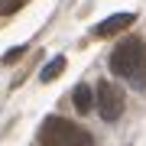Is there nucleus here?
I'll use <instances>...</instances> for the list:
<instances>
[{"mask_svg": "<svg viewBox=\"0 0 146 146\" xmlns=\"http://www.w3.org/2000/svg\"><path fill=\"white\" fill-rule=\"evenodd\" d=\"M110 72L117 78H127L136 91L146 88V49H143V42L136 36H127L110 52Z\"/></svg>", "mask_w": 146, "mask_h": 146, "instance_id": "f257e3e1", "label": "nucleus"}, {"mask_svg": "<svg viewBox=\"0 0 146 146\" xmlns=\"http://www.w3.org/2000/svg\"><path fill=\"white\" fill-rule=\"evenodd\" d=\"M39 143L42 146H94L91 133L81 130L78 123L65 117H46L39 127Z\"/></svg>", "mask_w": 146, "mask_h": 146, "instance_id": "f03ea898", "label": "nucleus"}, {"mask_svg": "<svg viewBox=\"0 0 146 146\" xmlns=\"http://www.w3.org/2000/svg\"><path fill=\"white\" fill-rule=\"evenodd\" d=\"M94 104H98V114L110 123V120H117L123 114V91L117 84H110V81H101L98 94H94Z\"/></svg>", "mask_w": 146, "mask_h": 146, "instance_id": "7ed1b4c3", "label": "nucleus"}, {"mask_svg": "<svg viewBox=\"0 0 146 146\" xmlns=\"http://www.w3.org/2000/svg\"><path fill=\"white\" fill-rule=\"evenodd\" d=\"M130 23H133V13H114V16H107V20H101L98 26H94V36H98V39H107V36H114V33L127 29Z\"/></svg>", "mask_w": 146, "mask_h": 146, "instance_id": "20e7f679", "label": "nucleus"}, {"mask_svg": "<svg viewBox=\"0 0 146 146\" xmlns=\"http://www.w3.org/2000/svg\"><path fill=\"white\" fill-rule=\"evenodd\" d=\"M72 98H75V110H78V114H88V110L94 107V91L88 88V84H78V88L72 91Z\"/></svg>", "mask_w": 146, "mask_h": 146, "instance_id": "39448f33", "label": "nucleus"}, {"mask_svg": "<svg viewBox=\"0 0 146 146\" xmlns=\"http://www.w3.org/2000/svg\"><path fill=\"white\" fill-rule=\"evenodd\" d=\"M62 72H65V55H55L52 62H49V65L39 72V81H46V84H49V81H55Z\"/></svg>", "mask_w": 146, "mask_h": 146, "instance_id": "423d86ee", "label": "nucleus"}, {"mask_svg": "<svg viewBox=\"0 0 146 146\" xmlns=\"http://www.w3.org/2000/svg\"><path fill=\"white\" fill-rule=\"evenodd\" d=\"M23 3H26V0H0V16H10V13H16Z\"/></svg>", "mask_w": 146, "mask_h": 146, "instance_id": "0eeeda50", "label": "nucleus"}, {"mask_svg": "<svg viewBox=\"0 0 146 146\" xmlns=\"http://www.w3.org/2000/svg\"><path fill=\"white\" fill-rule=\"evenodd\" d=\"M23 52H26V49H23V46H16V49H10V52H3V65H10V62H16V58H20Z\"/></svg>", "mask_w": 146, "mask_h": 146, "instance_id": "6e6552de", "label": "nucleus"}]
</instances>
